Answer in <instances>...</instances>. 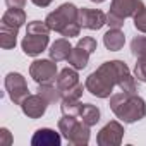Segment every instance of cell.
<instances>
[{"mask_svg": "<svg viewBox=\"0 0 146 146\" xmlns=\"http://www.w3.org/2000/svg\"><path fill=\"white\" fill-rule=\"evenodd\" d=\"M86 90L96 98H110L115 86H119L124 93L136 95V79L131 76V70L122 60H110L102 64L93 74L86 79Z\"/></svg>", "mask_w": 146, "mask_h": 146, "instance_id": "1", "label": "cell"}, {"mask_svg": "<svg viewBox=\"0 0 146 146\" xmlns=\"http://www.w3.org/2000/svg\"><path fill=\"white\" fill-rule=\"evenodd\" d=\"M110 108L115 113L117 119H120L125 124H134L146 115V103L137 95L129 93H117L110 98Z\"/></svg>", "mask_w": 146, "mask_h": 146, "instance_id": "2", "label": "cell"}, {"mask_svg": "<svg viewBox=\"0 0 146 146\" xmlns=\"http://www.w3.org/2000/svg\"><path fill=\"white\" fill-rule=\"evenodd\" d=\"M78 14L79 9L74 4H62L58 9H55L53 12H50L45 19V23L48 24V28L52 31H58L62 33V29L70 24V23H76L78 21Z\"/></svg>", "mask_w": 146, "mask_h": 146, "instance_id": "3", "label": "cell"}, {"mask_svg": "<svg viewBox=\"0 0 146 146\" xmlns=\"http://www.w3.org/2000/svg\"><path fill=\"white\" fill-rule=\"evenodd\" d=\"M29 76L36 84H55L57 83V64L52 58L35 60L29 65Z\"/></svg>", "mask_w": 146, "mask_h": 146, "instance_id": "4", "label": "cell"}, {"mask_svg": "<svg viewBox=\"0 0 146 146\" xmlns=\"http://www.w3.org/2000/svg\"><path fill=\"white\" fill-rule=\"evenodd\" d=\"M5 90L11 96V100L16 105H21L24 98L29 96V90L26 84V79L19 74V72H9L5 76Z\"/></svg>", "mask_w": 146, "mask_h": 146, "instance_id": "5", "label": "cell"}, {"mask_svg": "<svg viewBox=\"0 0 146 146\" xmlns=\"http://www.w3.org/2000/svg\"><path fill=\"white\" fill-rule=\"evenodd\" d=\"M122 136H124V127L120 122L112 120L108 122L96 136V143L100 146H119L122 143Z\"/></svg>", "mask_w": 146, "mask_h": 146, "instance_id": "6", "label": "cell"}, {"mask_svg": "<svg viewBox=\"0 0 146 146\" xmlns=\"http://www.w3.org/2000/svg\"><path fill=\"white\" fill-rule=\"evenodd\" d=\"M78 23H79L81 28L98 31V29H102L107 24V14L102 12V11H96V9H86V7H83V9H79Z\"/></svg>", "mask_w": 146, "mask_h": 146, "instance_id": "7", "label": "cell"}, {"mask_svg": "<svg viewBox=\"0 0 146 146\" xmlns=\"http://www.w3.org/2000/svg\"><path fill=\"white\" fill-rule=\"evenodd\" d=\"M48 41H50L48 35L26 33L24 40L21 41V48H23V52H24L26 55H29V57H36V55H40L41 52H45V50H46Z\"/></svg>", "mask_w": 146, "mask_h": 146, "instance_id": "8", "label": "cell"}, {"mask_svg": "<svg viewBox=\"0 0 146 146\" xmlns=\"http://www.w3.org/2000/svg\"><path fill=\"white\" fill-rule=\"evenodd\" d=\"M46 107H48V102L41 95H29L21 103L23 113L28 115L29 119H40V117H43L45 112H46Z\"/></svg>", "mask_w": 146, "mask_h": 146, "instance_id": "9", "label": "cell"}, {"mask_svg": "<svg viewBox=\"0 0 146 146\" xmlns=\"http://www.w3.org/2000/svg\"><path fill=\"white\" fill-rule=\"evenodd\" d=\"M144 9V4L141 0H112L110 12L120 16V17H132L136 12Z\"/></svg>", "mask_w": 146, "mask_h": 146, "instance_id": "10", "label": "cell"}, {"mask_svg": "<svg viewBox=\"0 0 146 146\" xmlns=\"http://www.w3.org/2000/svg\"><path fill=\"white\" fill-rule=\"evenodd\" d=\"M60 143L62 136L52 129H38L31 137L33 146H60Z\"/></svg>", "mask_w": 146, "mask_h": 146, "instance_id": "11", "label": "cell"}, {"mask_svg": "<svg viewBox=\"0 0 146 146\" xmlns=\"http://www.w3.org/2000/svg\"><path fill=\"white\" fill-rule=\"evenodd\" d=\"M79 84V76H78V69L74 67H65L58 72L57 76V86L60 90V93H65L67 90H70L72 86Z\"/></svg>", "mask_w": 146, "mask_h": 146, "instance_id": "12", "label": "cell"}, {"mask_svg": "<svg viewBox=\"0 0 146 146\" xmlns=\"http://www.w3.org/2000/svg\"><path fill=\"white\" fill-rule=\"evenodd\" d=\"M67 141L70 144H74V146H86L90 143V125L84 124L83 120L74 125V129H72V132L69 134Z\"/></svg>", "mask_w": 146, "mask_h": 146, "instance_id": "13", "label": "cell"}, {"mask_svg": "<svg viewBox=\"0 0 146 146\" xmlns=\"http://www.w3.org/2000/svg\"><path fill=\"white\" fill-rule=\"evenodd\" d=\"M72 52V46L69 43L67 38H60V40H55V43H52L48 53H50V58L55 60V62H62V60H67L69 55Z\"/></svg>", "mask_w": 146, "mask_h": 146, "instance_id": "14", "label": "cell"}, {"mask_svg": "<svg viewBox=\"0 0 146 146\" xmlns=\"http://www.w3.org/2000/svg\"><path fill=\"white\" fill-rule=\"evenodd\" d=\"M24 23H26V12L23 9H9L2 16V23H0V26L19 29L21 26H24Z\"/></svg>", "mask_w": 146, "mask_h": 146, "instance_id": "15", "label": "cell"}, {"mask_svg": "<svg viewBox=\"0 0 146 146\" xmlns=\"http://www.w3.org/2000/svg\"><path fill=\"white\" fill-rule=\"evenodd\" d=\"M103 43L110 52H119L125 43V36L120 29H108L103 35Z\"/></svg>", "mask_w": 146, "mask_h": 146, "instance_id": "16", "label": "cell"}, {"mask_svg": "<svg viewBox=\"0 0 146 146\" xmlns=\"http://www.w3.org/2000/svg\"><path fill=\"white\" fill-rule=\"evenodd\" d=\"M90 55H91V53L86 52L84 48L76 46V48H72V52H70L67 62H69L70 67H74V69L81 70V69H86V65H88V62H90Z\"/></svg>", "mask_w": 146, "mask_h": 146, "instance_id": "17", "label": "cell"}, {"mask_svg": "<svg viewBox=\"0 0 146 146\" xmlns=\"http://www.w3.org/2000/svg\"><path fill=\"white\" fill-rule=\"evenodd\" d=\"M17 31L19 29L0 26V46H2L4 50H11V48L16 46V43H17Z\"/></svg>", "mask_w": 146, "mask_h": 146, "instance_id": "18", "label": "cell"}, {"mask_svg": "<svg viewBox=\"0 0 146 146\" xmlns=\"http://www.w3.org/2000/svg\"><path fill=\"white\" fill-rule=\"evenodd\" d=\"M79 117H81V120H83L84 124H88L90 127H91V125H96V124L100 122V108L95 107V105H91V103H84L83 108H81Z\"/></svg>", "mask_w": 146, "mask_h": 146, "instance_id": "19", "label": "cell"}, {"mask_svg": "<svg viewBox=\"0 0 146 146\" xmlns=\"http://www.w3.org/2000/svg\"><path fill=\"white\" fill-rule=\"evenodd\" d=\"M38 95H41L48 103H57L62 100V93L58 86L53 84H38Z\"/></svg>", "mask_w": 146, "mask_h": 146, "instance_id": "20", "label": "cell"}, {"mask_svg": "<svg viewBox=\"0 0 146 146\" xmlns=\"http://www.w3.org/2000/svg\"><path fill=\"white\" fill-rule=\"evenodd\" d=\"M81 108H83V103L78 98H62L60 110L64 115H74L76 117L81 113Z\"/></svg>", "mask_w": 146, "mask_h": 146, "instance_id": "21", "label": "cell"}, {"mask_svg": "<svg viewBox=\"0 0 146 146\" xmlns=\"http://www.w3.org/2000/svg\"><path fill=\"white\" fill-rule=\"evenodd\" d=\"M78 124V119L74 115H64L60 120H58V131L62 132V136L67 139L69 134L72 132V129H74V125Z\"/></svg>", "mask_w": 146, "mask_h": 146, "instance_id": "22", "label": "cell"}, {"mask_svg": "<svg viewBox=\"0 0 146 146\" xmlns=\"http://www.w3.org/2000/svg\"><path fill=\"white\" fill-rule=\"evenodd\" d=\"M131 52L136 58H146V38L144 36H136L131 41Z\"/></svg>", "mask_w": 146, "mask_h": 146, "instance_id": "23", "label": "cell"}, {"mask_svg": "<svg viewBox=\"0 0 146 146\" xmlns=\"http://www.w3.org/2000/svg\"><path fill=\"white\" fill-rule=\"evenodd\" d=\"M52 29L48 28V24L43 21H31L28 23V28H26V33H35V35H48Z\"/></svg>", "mask_w": 146, "mask_h": 146, "instance_id": "24", "label": "cell"}, {"mask_svg": "<svg viewBox=\"0 0 146 146\" xmlns=\"http://www.w3.org/2000/svg\"><path fill=\"white\" fill-rule=\"evenodd\" d=\"M132 19H134L136 29L141 31V33H146V7L141 9L139 12H136V14L132 16Z\"/></svg>", "mask_w": 146, "mask_h": 146, "instance_id": "25", "label": "cell"}, {"mask_svg": "<svg viewBox=\"0 0 146 146\" xmlns=\"http://www.w3.org/2000/svg\"><path fill=\"white\" fill-rule=\"evenodd\" d=\"M134 76L139 83H146V58H137L134 67Z\"/></svg>", "mask_w": 146, "mask_h": 146, "instance_id": "26", "label": "cell"}, {"mask_svg": "<svg viewBox=\"0 0 146 146\" xmlns=\"http://www.w3.org/2000/svg\"><path fill=\"white\" fill-rule=\"evenodd\" d=\"M79 31H81V26H79V23L76 21V23H70V24H67L64 29H62V36H65V38H74V36H79Z\"/></svg>", "mask_w": 146, "mask_h": 146, "instance_id": "27", "label": "cell"}, {"mask_svg": "<svg viewBox=\"0 0 146 146\" xmlns=\"http://www.w3.org/2000/svg\"><path fill=\"white\" fill-rule=\"evenodd\" d=\"M78 46H81V48H84L86 52H90V53H93V52H96V40L95 38H91V36H84V38H81L79 41H78Z\"/></svg>", "mask_w": 146, "mask_h": 146, "instance_id": "28", "label": "cell"}, {"mask_svg": "<svg viewBox=\"0 0 146 146\" xmlns=\"http://www.w3.org/2000/svg\"><path fill=\"white\" fill-rule=\"evenodd\" d=\"M107 24L110 26V29H120L124 26V17H120L113 12H108L107 14Z\"/></svg>", "mask_w": 146, "mask_h": 146, "instance_id": "29", "label": "cell"}, {"mask_svg": "<svg viewBox=\"0 0 146 146\" xmlns=\"http://www.w3.org/2000/svg\"><path fill=\"white\" fill-rule=\"evenodd\" d=\"M86 90V86L83 84H76V86H72L70 90H67L65 93H62V98H81L83 96V91Z\"/></svg>", "mask_w": 146, "mask_h": 146, "instance_id": "30", "label": "cell"}, {"mask_svg": "<svg viewBox=\"0 0 146 146\" xmlns=\"http://www.w3.org/2000/svg\"><path fill=\"white\" fill-rule=\"evenodd\" d=\"M12 143V136L7 129H0V146H9Z\"/></svg>", "mask_w": 146, "mask_h": 146, "instance_id": "31", "label": "cell"}, {"mask_svg": "<svg viewBox=\"0 0 146 146\" xmlns=\"http://www.w3.org/2000/svg\"><path fill=\"white\" fill-rule=\"evenodd\" d=\"M9 9H23L26 5V0H5Z\"/></svg>", "mask_w": 146, "mask_h": 146, "instance_id": "32", "label": "cell"}, {"mask_svg": "<svg viewBox=\"0 0 146 146\" xmlns=\"http://www.w3.org/2000/svg\"><path fill=\"white\" fill-rule=\"evenodd\" d=\"M31 2H33L35 5H38V7H48L53 0H31Z\"/></svg>", "mask_w": 146, "mask_h": 146, "instance_id": "33", "label": "cell"}, {"mask_svg": "<svg viewBox=\"0 0 146 146\" xmlns=\"http://www.w3.org/2000/svg\"><path fill=\"white\" fill-rule=\"evenodd\" d=\"M91 2H95V4H102V2H105V0H91Z\"/></svg>", "mask_w": 146, "mask_h": 146, "instance_id": "34", "label": "cell"}]
</instances>
